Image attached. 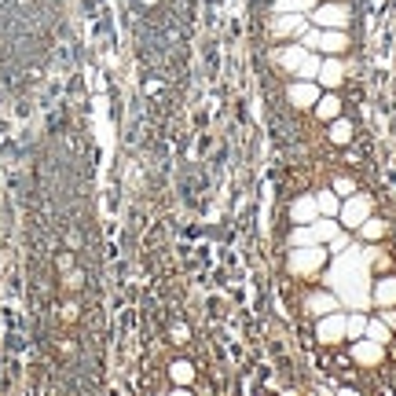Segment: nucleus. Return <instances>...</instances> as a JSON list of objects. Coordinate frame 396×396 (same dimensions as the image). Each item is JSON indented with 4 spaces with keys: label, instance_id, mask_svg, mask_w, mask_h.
<instances>
[{
    "label": "nucleus",
    "instance_id": "5701e85b",
    "mask_svg": "<svg viewBox=\"0 0 396 396\" xmlns=\"http://www.w3.org/2000/svg\"><path fill=\"white\" fill-rule=\"evenodd\" d=\"M129 4L136 11H144V15H150V11H162V8H173L176 0H129Z\"/></svg>",
    "mask_w": 396,
    "mask_h": 396
},
{
    "label": "nucleus",
    "instance_id": "aec40b11",
    "mask_svg": "<svg viewBox=\"0 0 396 396\" xmlns=\"http://www.w3.org/2000/svg\"><path fill=\"white\" fill-rule=\"evenodd\" d=\"M316 206H319V216H338V209H341V198H338V191H334V187H327V191H316Z\"/></svg>",
    "mask_w": 396,
    "mask_h": 396
},
{
    "label": "nucleus",
    "instance_id": "2eb2a0df",
    "mask_svg": "<svg viewBox=\"0 0 396 396\" xmlns=\"http://www.w3.org/2000/svg\"><path fill=\"white\" fill-rule=\"evenodd\" d=\"M312 114H316L319 121H334V118H341V96H338V92H323V96L316 99Z\"/></svg>",
    "mask_w": 396,
    "mask_h": 396
},
{
    "label": "nucleus",
    "instance_id": "a211bd4d",
    "mask_svg": "<svg viewBox=\"0 0 396 396\" xmlns=\"http://www.w3.org/2000/svg\"><path fill=\"white\" fill-rule=\"evenodd\" d=\"M338 232H341L338 216H316V221H312V239H316V242H323V246H327V242L334 239Z\"/></svg>",
    "mask_w": 396,
    "mask_h": 396
},
{
    "label": "nucleus",
    "instance_id": "a878e982",
    "mask_svg": "<svg viewBox=\"0 0 396 396\" xmlns=\"http://www.w3.org/2000/svg\"><path fill=\"white\" fill-rule=\"evenodd\" d=\"M187 338H191V330H187L184 323H176V327H173V341H176V345H184Z\"/></svg>",
    "mask_w": 396,
    "mask_h": 396
},
{
    "label": "nucleus",
    "instance_id": "423d86ee",
    "mask_svg": "<svg viewBox=\"0 0 396 396\" xmlns=\"http://www.w3.org/2000/svg\"><path fill=\"white\" fill-rule=\"evenodd\" d=\"M352 363H360V367H381L386 363V345L381 341H370V338H352Z\"/></svg>",
    "mask_w": 396,
    "mask_h": 396
},
{
    "label": "nucleus",
    "instance_id": "4be33fe9",
    "mask_svg": "<svg viewBox=\"0 0 396 396\" xmlns=\"http://www.w3.org/2000/svg\"><path fill=\"white\" fill-rule=\"evenodd\" d=\"M367 334V316L363 312H352V316H345V338H363Z\"/></svg>",
    "mask_w": 396,
    "mask_h": 396
},
{
    "label": "nucleus",
    "instance_id": "1a4fd4ad",
    "mask_svg": "<svg viewBox=\"0 0 396 396\" xmlns=\"http://www.w3.org/2000/svg\"><path fill=\"white\" fill-rule=\"evenodd\" d=\"M48 4L52 0H0V11H4V19L22 22V19H37Z\"/></svg>",
    "mask_w": 396,
    "mask_h": 396
},
{
    "label": "nucleus",
    "instance_id": "f257e3e1",
    "mask_svg": "<svg viewBox=\"0 0 396 396\" xmlns=\"http://www.w3.org/2000/svg\"><path fill=\"white\" fill-rule=\"evenodd\" d=\"M327 261H330V250L323 246V242H309V246H290V253H286V268L293 275H301V279H312V275H319L327 268Z\"/></svg>",
    "mask_w": 396,
    "mask_h": 396
},
{
    "label": "nucleus",
    "instance_id": "20e7f679",
    "mask_svg": "<svg viewBox=\"0 0 396 396\" xmlns=\"http://www.w3.org/2000/svg\"><path fill=\"white\" fill-rule=\"evenodd\" d=\"M309 26L312 22H309V15H301V11H290V15H268V33H272L275 41H301V33Z\"/></svg>",
    "mask_w": 396,
    "mask_h": 396
},
{
    "label": "nucleus",
    "instance_id": "0eeeda50",
    "mask_svg": "<svg viewBox=\"0 0 396 396\" xmlns=\"http://www.w3.org/2000/svg\"><path fill=\"white\" fill-rule=\"evenodd\" d=\"M345 81V62L341 55H323V62H319V74H316V85L323 88V92H338Z\"/></svg>",
    "mask_w": 396,
    "mask_h": 396
},
{
    "label": "nucleus",
    "instance_id": "6ab92c4d",
    "mask_svg": "<svg viewBox=\"0 0 396 396\" xmlns=\"http://www.w3.org/2000/svg\"><path fill=\"white\" fill-rule=\"evenodd\" d=\"M363 338H370V341H381V345H389L396 334L389 330V323H386V319H381V316H367V334H363Z\"/></svg>",
    "mask_w": 396,
    "mask_h": 396
},
{
    "label": "nucleus",
    "instance_id": "f3484780",
    "mask_svg": "<svg viewBox=\"0 0 396 396\" xmlns=\"http://www.w3.org/2000/svg\"><path fill=\"white\" fill-rule=\"evenodd\" d=\"M330 129H327V139L334 147H349L352 144V121L349 118H334V121H327Z\"/></svg>",
    "mask_w": 396,
    "mask_h": 396
},
{
    "label": "nucleus",
    "instance_id": "393cba45",
    "mask_svg": "<svg viewBox=\"0 0 396 396\" xmlns=\"http://www.w3.org/2000/svg\"><path fill=\"white\" fill-rule=\"evenodd\" d=\"M334 191H338V198H349V195H356V180H352V176H338Z\"/></svg>",
    "mask_w": 396,
    "mask_h": 396
},
{
    "label": "nucleus",
    "instance_id": "412c9836",
    "mask_svg": "<svg viewBox=\"0 0 396 396\" xmlns=\"http://www.w3.org/2000/svg\"><path fill=\"white\" fill-rule=\"evenodd\" d=\"M169 378L176 381V386H195V363H187V360H176L169 367Z\"/></svg>",
    "mask_w": 396,
    "mask_h": 396
},
{
    "label": "nucleus",
    "instance_id": "ddd939ff",
    "mask_svg": "<svg viewBox=\"0 0 396 396\" xmlns=\"http://www.w3.org/2000/svg\"><path fill=\"white\" fill-rule=\"evenodd\" d=\"M319 216V206H316V195H298L290 206V221L293 224H312Z\"/></svg>",
    "mask_w": 396,
    "mask_h": 396
},
{
    "label": "nucleus",
    "instance_id": "39448f33",
    "mask_svg": "<svg viewBox=\"0 0 396 396\" xmlns=\"http://www.w3.org/2000/svg\"><path fill=\"white\" fill-rule=\"evenodd\" d=\"M312 52L304 44H298V41H283L275 48V67L283 70V74H293V78H298V70L304 67V59H309Z\"/></svg>",
    "mask_w": 396,
    "mask_h": 396
},
{
    "label": "nucleus",
    "instance_id": "f03ea898",
    "mask_svg": "<svg viewBox=\"0 0 396 396\" xmlns=\"http://www.w3.org/2000/svg\"><path fill=\"white\" fill-rule=\"evenodd\" d=\"M352 19H356V11L349 0H319L309 11V22L319 30H349Z\"/></svg>",
    "mask_w": 396,
    "mask_h": 396
},
{
    "label": "nucleus",
    "instance_id": "bb28decb",
    "mask_svg": "<svg viewBox=\"0 0 396 396\" xmlns=\"http://www.w3.org/2000/svg\"><path fill=\"white\" fill-rule=\"evenodd\" d=\"M378 316L386 319V323H389V330H393V334H396V309H381Z\"/></svg>",
    "mask_w": 396,
    "mask_h": 396
},
{
    "label": "nucleus",
    "instance_id": "4468645a",
    "mask_svg": "<svg viewBox=\"0 0 396 396\" xmlns=\"http://www.w3.org/2000/svg\"><path fill=\"white\" fill-rule=\"evenodd\" d=\"M304 309H309V312L319 319V316H327V312L341 309V301H338L330 290H312V293H309V301H304Z\"/></svg>",
    "mask_w": 396,
    "mask_h": 396
},
{
    "label": "nucleus",
    "instance_id": "f8f14e48",
    "mask_svg": "<svg viewBox=\"0 0 396 396\" xmlns=\"http://www.w3.org/2000/svg\"><path fill=\"white\" fill-rule=\"evenodd\" d=\"M370 301L378 304V309H396V275H381L375 290H370Z\"/></svg>",
    "mask_w": 396,
    "mask_h": 396
},
{
    "label": "nucleus",
    "instance_id": "b1692460",
    "mask_svg": "<svg viewBox=\"0 0 396 396\" xmlns=\"http://www.w3.org/2000/svg\"><path fill=\"white\" fill-rule=\"evenodd\" d=\"M312 239V224H293V235H290V246H309Z\"/></svg>",
    "mask_w": 396,
    "mask_h": 396
},
{
    "label": "nucleus",
    "instance_id": "dca6fc26",
    "mask_svg": "<svg viewBox=\"0 0 396 396\" xmlns=\"http://www.w3.org/2000/svg\"><path fill=\"white\" fill-rule=\"evenodd\" d=\"M356 232H360V239H363V242H381V239L389 235V224L381 221V216H375V213H370L367 221H363L360 227H356Z\"/></svg>",
    "mask_w": 396,
    "mask_h": 396
},
{
    "label": "nucleus",
    "instance_id": "9b49d317",
    "mask_svg": "<svg viewBox=\"0 0 396 396\" xmlns=\"http://www.w3.org/2000/svg\"><path fill=\"white\" fill-rule=\"evenodd\" d=\"M349 30H323L319 33V44H316V52L319 55H345L349 52Z\"/></svg>",
    "mask_w": 396,
    "mask_h": 396
},
{
    "label": "nucleus",
    "instance_id": "6e6552de",
    "mask_svg": "<svg viewBox=\"0 0 396 396\" xmlns=\"http://www.w3.org/2000/svg\"><path fill=\"white\" fill-rule=\"evenodd\" d=\"M316 338L323 341V345H338V341H345V312L334 309V312L319 316V323H316Z\"/></svg>",
    "mask_w": 396,
    "mask_h": 396
},
{
    "label": "nucleus",
    "instance_id": "9d476101",
    "mask_svg": "<svg viewBox=\"0 0 396 396\" xmlns=\"http://www.w3.org/2000/svg\"><path fill=\"white\" fill-rule=\"evenodd\" d=\"M286 96H290V103L293 107H301V110H312L316 107V99L323 96V88H319L316 81H304V78H298L290 88H286Z\"/></svg>",
    "mask_w": 396,
    "mask_h": 396
},
{
    "label": "nucleus",
    "instance_id": "7ed1b4c3",
    "mask_svg": "<svg viewBox=\"0 0 396 396\" xmlns=\"http://www.w3.org/2000/svg\"><path fill=\"white\" fill-rule=\"evenodd\" d=\"M375 213V202H370V195H349V198H341V209H338V224L345 227V232H356L367 216Z\"/></svg>",
    "mask_w": 396,
    "mask_h": 396
}]
</instances>
